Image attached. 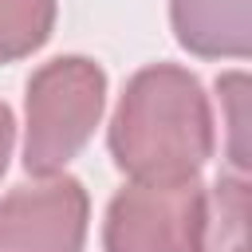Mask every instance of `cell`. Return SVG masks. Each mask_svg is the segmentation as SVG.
Returning <instances> with one entry per match:
<instances>
[{
  "label": "cell",
  "mask_w": 252,
  "mask_h": 252,
  "mask_svg": "<svg viewBox=\"0 0 252 252\" xmlns=\"http://www.w3.org/2000/svg\"><path fill=\"white\" fill-rule=\"evenodd\" d=\"M106 146L130 181H193L213 158V106L201 79L177 63H150L118 94Z\"/></svg>",
  "instance_id": "obj_1"
},
{
  "label": "cell",
  "mask_w": 252,
  "mask_h": 252,
  "mask_svg": "<svg viewBox=\"0 0 252 252\" xmlns=\"http://www.w3.org/2000/svg\"><path fill=\"white\" fill-rule=\"evenodd\" d=\"M106 106V71L87 55H59L32 71L24 94V169L55 177L91 142Z\"/></svg>",
  "instance_id": "obj_2"
},
{
  "label": "cell",
  "mask_w": 252,
  "mask_h": 252,
  "mask_svg": "<svg viewBox=\"0 0 252 252\" xmlns=\"http://www.w3.org/2000/svg\"><path fill=\"white\" fill-rule=\"evenodd\" d=\"M205 240V185L130 181L106 205L102 252H201Z\"/></svg>",
  "instance_id": "obj_3"
},
{
  "label": "cell",
  "mask_w": 252,
  "mask_h": 252,
  "mask_svg": "<svg viewBox=\"0 0 252 252\" xmlns=\"http://www.w3.org/2000/svg\"><path fill=\"white\" fill-rule=\"evenodd\" d=\"M91 197L79 177L55 173L0 197V252H83Z\"/></svg>",
  "instance_id": "obj_4"
},
{
  "label": "cell",
  "mask_w": 252,
  "mask_h": 252,
  "mask_svg": "<svg viewBox=\"0 0 252 252\" xmlns=\"http://www.w3.org/2000/svg\"><path fill=\"white\" fill-rule=\"evenodd\" d=\"M169 24L197 59L252 55V0H169Z\"/></svg>",
  "instance_id": "obj_5"
},
{
  "label": "cell",
  "mask_w": 252,
  "mask_h": 252,
  "mask_svg": "<svg viewBox=\"0 0 252 252\" xmlns=\"http://www.w3.org/2000/svg\"><path fill=\"white\" fill-rule=\"evenodd\" d=\"M248 177L220 173L205 189V240L201 252H248Z\"/></svg>",
  "instance_id": "obj_6"
},
{
  "label": "cell",
  "mask_w": 252,
  "mask_h": 252,
  "mask_svg": "<svg viewBox=\"0 0 252 252\" xmlns=\"http://www.w3.org/2000/svg\"><path fill=\"white\" fill-rule=\"evenodd\" d=\"M55 0H0V63L28 59L55 32Z\"/></svg>",
  "instance_id": "obj_7"
},
{
  "label": "cell",
  "mask_w": 252,
  "mask_h": 252,
  "mask_svg": "<svg viewBox=\"0 0 252 252\" xmlns=\"http://www.w3.org/2000/svg\"><path fill=\"white\" fill-rule=\"evenodd\" d=\"M217 91H220V98L228 102V134H232V142H228V161H232V169L236 173H244L248 169V150H244V134H248V118H244V91H248V75L244 71H232V75H220L217 79Z\"/></svg>",
  "instance_id": "obj_8"
},
{
  "label": "cell",
  "mask_w": 252,
  "mask_h": 252,
  "mask_svg": "<svg viewBox=\"0 0 252 252\" xmlns=\"http://www.w3.org/2000/svg\"><path fill=\"white\" fill-rule=\"evenodd\" d=\"M12 146H16V114H12V106L0 98V177H4V169H8Z\"/></svg>",
  "instance_id": "obj_9"
}]
</instances>
